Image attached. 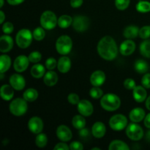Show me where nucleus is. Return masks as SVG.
I'll return each instance as SVG.
<instances>
[{
  "label": "nucleus",
  "instance_id": "f257e3e1",
  "mask_svg": "<svg viewBox=\"0 0 150 150\" xmlns=\"http://www.w3.org/2000/svg\"><path fill=\"white\" fill-rule=\"evenodd\" d=\"M98 53L103 59L107 61L114 60L118 54V48L114 38L105 36L101 38L97 46Z\"/></svg>",
  "mask_w": 150,
  "mask_h": 150
},
{
  "label": "nucleus",
  "instance_id": "f03ea898",
  "mask_svg": "<svg viewBox=\"0 0 150 150\" xmlns=\"http://www.w3.org/2000/svg\"><path fill=\"white\" fill-rule=\"evenodd\" d=\"M100 105L105 111H114L121 105V100L115 94L108 93L100 98Z\"/></svg>",
  "mask_w": 150,
  "mask_h": 150
},
{
  "label": "nucleus",
  "instance_id": "7ed1b4c3",
  "mask_svg": "<svg viewBox=\"0 0 150 150\" xmlns=\"http://www.w3.org/2000/svg\"><path fill=\"white\" fill-rule=\"evenodd\" d=\"M10 113L16 117H21L28 110L27 101L24 98H16L13 100L9 105Z\"/></svg>",
  "mask_w": 150,
  "mask_h": 150
},
{
  "label": "nucleus",
  "instance_id": "20e7f679",
  "mask_svg": "<svg viewBox=\"0 0 150 150\" xmlns=\"http://www.w3.org/2000/svg\"><path fill=\"white\" fill-rule=\"evenodd\" d=\"M40 22L41 26L44 29L47 30H51L58 24V19L55 13L50 10H46L41 15Z\"/></svg>",
  "mask_w": 150,
  "mask_h": 150
},
{
  "label": "nucleus",
  "instance_id": "39448f33",
  "mask_svg": "<svg viewBox=\"0 0 150 150\" xmlns=\"http://www.w3.org/2000/svg\"><path fill=\"white\" fill-rule=\"evenodd\" d=\"M73 41L68 35H62L56 42V49L61 55H67L71 51Z\"/></svg>",
  "mask_w": 150,
  "mask_h": 150
},
{
  "label": "nucleus",
  "instance_id": "423d86ee",
  "mask_svg": "<svg viewBox=\"0 0 150 150\" xmlns=\"http://www.w3.org/2000/svg\"><path fill=\"white\" fill-rule=\"evenodd\" d=\"M34 38L33 33L29 29H22L16 36V42L21 48H26L31 45Z\"/></svg>",
  "mask_w": 150,
  "mask_h": 150
},
{
  "label": "nucleus",
  "instance_id": "0eeeda50",
  "mask_svg": "<svg viewBox=\"0 0 150 150\" xmlns=\"http://www.w3.org/2000/svg\"><path fill=\"white\" fill-rule=\"evenodd\" d=\"M109 126L112 130L120 131L127 126V119L125 115L121 114L112 116L109 120Z\"/></svg>",
  "mask_w": 150,
  "mask_h": 150
},
{
  "label": "nucleus",
  "instance_id": "6e6552de",
  "mask_svg": "<svg viewBox=\"0 0 150 150\" xmlns=\"http://www.w3.org/2000/svg\"><path fill=\"white\" fill-rule=\"evenodd\" d=\"M126 135L130 140L138 142L143 138L144 130L140 125L136 122H133L127 126Z\"/></svg>",
  "mask_w": 150,
  "mask_h": 150
},
{
  "label": "nucleus",
  "instance_id": "1a4fd4ad",
  "mask_svg": "<svg viewBox=\"0 0 150 150\" xmlns=\"http://www.w3.org/2000/svg\"><path fill=\"white\" fill-rule=\"evenodd\" d=\"M73 27L79 32H85L89 27V18L85 16H77L73 18Z\"/></svg>",
  "mask_w": 150,
  "mask_h": 150
},
{
  "label": "nucleus",
  "instance_id": "9d476101",
  "mask_svg": "<svg viewBox=\"0 0 150 150\" xmlns=\"http://www.w3.org/2000/svg\"><path fill=\"white\" fill-rule=\"evenodd\" d=\"M28 128L34 134H39L43 130V122L38 117H32L28 122Z\"/></svg>",
  "mask_w": 150,
  "mask_h": 150
},
{
  "label": "nucleus",
  "instance_id": "9b49d317",
  "mask_svg": "<svg viewBox=\"0 0 150 150\" xmlns=\"http://www.w3.org/2000/svg\"><path fill=\"white\" fill-rule=\"evenodd\" d=\"M78 111L83 117H90L94 111V107L92 103L88 100H81L77 105Z\"/></svg>",
  "mask_w": 150,
  "mask_h": 150
},
{
  "label": "nucleus",
  "instance_id": "f8f14e48",
  "mask_svg": "<svg viewBox=\"0 0 150 150\" xmlns=\"http://www.w3.org/2000/svg\"><path fill=\"white\" fill-rule=\"evenodd\" d=\"M29 57L25 55H20L16 57L13 62V67L18 73H22L28 68L29 64Z\"/></svg>",
  "mask_w": 150,
  "mask_h": 150
},
{
  "label": "nucleus",
  "instance_id": "ddd939ff",
  "mask_svg": "<svg viewBox=\"0 0 150 150\" xmlns=\"http://www.w3.org/2000/svg\"><path fill=\"white\" fill-rule=\"evenodd\" d=\"M57 136L61 142H69L72 139L73 137V133H72L71 130L64 125H61L59 126L57 129Z\"/></svg>",
  "mask_w": 150,
  "mask_h": 150
},
{
  "label": "nucleus",
  "instance_id": "4468645a",
  "mask_svg": "<svg viewBox=\"0 0 150 150\" xmlns=\"http://www.w3.org/2000/svg\"><path fill=\"white\" fill-rule=\"evenodd\" d=\"M9 81H10V84L16 90L21 91L24 89V87L26 86L25 79L23 78V76L20 74H18V73L12 75L10 77Z\"/></svg>",
  "mask_w": 150,
  "mask_h": 150
},
{
  "label": "nucleus",
  "instance_id": "2eb2a0df",
  "mask_svg": "<svg viewBox=\"0 0 150 150\" xmlns=\"http://www.w3.org/2000/svg\"><path fill=\"white\" fill-rule=\"evenodd\" d=\"M136 49V43L133 40L127 39L122 42L120 45V51L123 56L131 55Z\"/></svg>",
  "mask_w": 150,
  "mask_h": 150
},
{
  "label": "nucleus",
  "instance_id": "dca6fc26",
  "mask_svg": "<svg viewBox=\"0 0 150 150\" xmlns=\"http://www.w3.org/2000/svg\"><path fill=\"white\" fill-rule=\"evenodd\" d=\"M13 47V40L7 35H2L0 38V52L7 53Z\"/></svg>",
  "mask_w": 150,
  "mask_h": 150
},
{
  "label": "nucleus",
  "instance_id": "f3484780",
  "mask_svg": "<svg viewBox=\"0 0 150 150\" xmlns=\"http://www.w3.org/2000/svg\"><path fill=\"white\" fill-rule=\"evenodd\" d=\"M105 81V74L102 70L93 72L90 76V82L93 86H100Z\"/></svg>",
  "mask_w": 150,
  "mask_h": 150
},
{
  "label": "nucleus",
  "instance_id": "a211bd4d",
  "mask_svg": "<svg viewBox=\"0 0 150 150\" xmlns=\"http://www.w3.org/2000/svg\"><path fill=\"white\" fill-rule=\"evenodd\" d=\"M106 133V127L102 122H97L92 125V134L96 139H101Z\"/></svg>",
  "mask_w": 150,
  "mask_h": 150
},
{
  "label": "nucleus",
  "instance_id": "6ab92c4d",
  "mask_svg": "<svg viewBox=\"0 0 150 150\" xmlns=\"http://www.w3.org/2000/svg\"><path fill=\"white\" fill-rule=\"evenodd\" d=\"M133 96L135 100L138 103H142L146 100L147 92L143 86H136L133 89Z\"/></svg>",
  "mask_w": 150,
  "mask_h": 150
},
{
  "label": "nucleus",
  "instance_id": "aec40b11",
  "mask_svg": "<svg viewBox=\"0 0 150 150\" xmlns=\"http://www.w3.org/2000/svg\"><path fill=\"white\" fill-rule=\"evenodd\" d=\"M145 111L142 108H135L130 112L129 117L133 122H140L145 118Z\"/></svg>",
  "mask_w": 150,
  "mask_h": 150
},
{
  "label": "nucleus",
  "instance_id": "412c9836",
  "mask_svg": "<svg viewBox=\"0 0 150 150\" xmlns=\"http://www.w3.org/2000/svg\"><path fill=\"white\" fill-rule=\"evenodd\" d=\"M71 68V60L67 57H62L57 62V69L62 73H66Z\"/></svg>",
  "mask_w": 150,
  "mask_h": 150
},
{
  "label": "nucleus",
  "instance_id": "4be33fe9",
  "mask_svg": "<svg viewBox=\"0 0 150 150\" xmlns=\"http://www.w3.org/2000/svg\"><path fill=\"white\" fill-rule=\"evenodd\" d=\"M11 85L8 84H4L1 86L0 89V95H1V98H2L4 100L9 101L13 99V96H14V90Z\"/></svg>",
  "mask_w": 150,
  "mask_h": 150
},
{
  "label": "nucleus",
  "instance_id": "5701e85b",
  "mask_svg": "<svg viewBox=\"0 0 150 150\" xmlns=\"http://www.w3.org/2000/svg\"><path fill=\"white\" fill-rule=\"evenodd\" d=\"M59 80L58 75L53 70H49L44 75L43 81L46 86H54L57 83Z\"/></svg>",
  "mask_w": 150,
  "mask_h": 150
},
{
  "label": "nucleus",
  "instance_id": "b1692460",
  "mask_svg": "<svg viewBox=\"0 0 150 150\" xmlns=\"http://www.w3.org/2000/svg\"><path fill=\"white\" fill-rule=\"evenodd\" d=\"M139 28L137 26H127L123 32V35L127 39H133L139 35Z\"/></svg>",
  "mask_w": 150,
  "mask_h": 150
},
{
  "label": "nucleus",
  "instance_id": "393cba45",
  "mask_svg": "<svg viewBox=\"0 0 150 150\" xmlns=\"http://www.w3.org/2000/svg\"><path fill=\"white\" fill-rule=\"evenodd\" d=\"M31 75L35 79H40L45 74V68L42 64H35L31 68Z\"/></svg>",
  "mask_w": 150,
  "mask_h": 150
},
{
  "label": "nucleus",
  "instance_id": "a878e982",
  "mask_svg": "<svg viewBox=\"0 0 150 150\" xmlns=\"http://www.w3.org/2000/svg\"><path fill=\"white\" fill-rule=\"evenodd\" d=\"M11 66V59L8 55L3 54L0 57V72L5 73Z\"/></svg>",
  "mask_w": 150,
  "mask_h": 150
},
{
  "label": "nucleus",
  "instance_id": "bb28decb",
  "mask_svg": "<svg viewBox=\"0 0 150 150\" xmlns=\"http://www.w3.org/2000/svg\"><path fill=\"white\" fill-rule=\"evenodd\" d=\"M72 125L75 128L80 130L86 126V120L81 114L76 115L73 117V120H72Z\"/></svg>",
  "mask_w": 150,
  "mask_h": 150
},
{
  "label": "nucleus",
  "instance_id": "cd10ccee",
  "mask_svg": "<svg viewBox=\"0 0 150 150\" xmlns=\"http://www.w3.org/2000/svg\"><path fill=\"white\" fill-rule=\"evenodd\" d=\"M134 68L137 73L145 74L149 70V64L143 59H138L134 64Z\"/></svg>",
  "mask_w": 150,
  "mask_h": 150
},
{
  "label": "nucleus",
  "instance_id": "c85d7f7f",
  "mask_svg": "<svg viewBox=\"0 0 150 150\" xmlns=\"http://www.w3.org/2000/svg\"><path fill=\"white\" fill-rule=\"evenodd\" d=\"M109 150H128L130 147L125 142L121 140H114L110 143L108 146Z\"/></svg>",
  "mask_w": 150,
  "mask_h": 150
},
{
  "label": "nucleus",
  "instance_id": "c756f323",
  "mask_svg": "<svg viewBox=\"0 0 150 150\" xmlns=\"http://www.w3.org/2000/svg\"><path fill=\"white\" fill-rule=\"evenodd\" d=\"M23 98L26 100L27 102H34L38 98V91L33 88H29L26 89L23 94Z\"/></svg>",
  "mask_w": 150,
  "mask_h": 150
},
{
  "label": "nucleus",
  "instance_id": "7c9ffc66",
  "mask_svg": "<svg viewBox=\"0 0 150 150\" xmlns=\"http://www.w3.org/2000/svg\"><path fill=\"white\" fill-rule=\"evenodd\" d=\"M73 18L68 15H62L58 19V25L62 29H67L73 23Z\"/></svg>",
  "mask_w": 150,
  "mask_h": 150
},
{
  "label": "nucleus",
  "instance_id": "2f4dec72",
  "mask_svg": "<svg viewBox=\"0 0 150 150\" xmlns=\"http://www.w3.org/2000/svg\"><path fill=\"white\" fill-rule=\"evenodd\" d=\"M140 53L143 57L146 58H150V40H145L141 43Z\"/></svg>",
  "mask_w": 150,
  "mask_h": 150
},
{
  "label": "nucleus",
  "instance_id": "473e14b6",
  "mask_svg": "<svg viewBox=\"0 0 150 150\" xmlns=\"http://www.w3.org/2000/svg\"><path fill=\"white\" fill-rule=\"evenodd\" d=\"M48 144V137L45 133H39L35 139V144L38 147L43 148Z\"/></svg>",
  "mask_w": 150,
  "mask_h": 150
},
{
  "label": "nucleus",
  "instance_id": "72a5a7b5",
  "mask_svg": "<svg viewBox=\"0 0 150 150\" xmlns=\"http://www.w3.org/2000/svg\"><path fill=\"white\" fill-rule=\"evenodd\" d=\"M138 12L146 13L150 12V2L148 1H139L136 6Z\"/></svg>",
  "mask_w": 150,
  "mask_h": 150
},
{
  "label": "nucleus",
  "instance_id": "f704fd0d",
  "mask_svg": "<svg viewBox=\"0 0 150 150\" xmlns=\"http://www.w3.org/2000/svg\"><path fill=\"white\" fill-rule=\"evenodd\" d=\"M89 95L93 99H100L103 96V92L100 86H93L89 91Z\"/></svg>",
  "mask_w": 150,
  "mask_h": 150
},
{
  "label": "nucleus",
  "instance_id": "c9c22d12",
  "mask_svg": "<svg viewBox=\"0 0 150 150\" xmlns=\"http://www.w3.org/2000/svg\"><path fill=\"white\" fill-rule=\"evenodd\" d=\"M44 29H45L43 27H37L32 32L34 39L36 40L37 41L42 40L45 37V32Z\"/></svg>",
  "mask_w": 150,
  "mask_h": 150
},
{
  "label": "nucleus",
  "instance_id": "e433bc0d",
  "mask_svg": "<svg viewBox=\"0 0 150 150\" xmlns=\"http://www.w3.org/2000/svg\"><path fill=\"white\" fill-rule=\"evenodd\" d=\"M130 0H115V6L118 10H125L129 7Z\"/></svg>",
  "mask_w": 150,
  "mask_h": 150
},
{
  "label": "nucleus",
  "instance_id": "4c0bfd02",
  "mask_svg": "<svg viewBox=\"0 0 150 150\" xmlns=\"http://www.w3.org/2000/svg\"><path fill=\"white\" fill-rule=\"evenodd\" d=\"M28 57H29V59L30 61V62L36 64V63L39 62L41 60V59H42V54L39 51H33V52L29 54Z\"/></svg>",
  "mask_w": 150,
  "mask_h": 150
},
{
  "label": "nucleus",
  "instance_id": "58836bf2",
  "mask_svg": "<svg viewBox=\"0 0 150 150\" xmlns=\"http://www.w3.org/2000/svg\"><path fill=\"white\" fill-rule=\"evenodd\" d=\"M139 35L142 39H148L150 37V26H144L141 28Z\"/></svg>",
  "mask_w": 150,
  "mask_h": 150
},
{
  "label": "nucleus",
  "instance_id": "ea45409f",
  "mask_svg": "<svg viewBox=\"0 0 150 150\" xmlns=\"http://www.w3.org/2000/svg\"><path fill=\"white\" fill-rule=\"evenodd\" d=\"M58 62L53 57H50L45 61V67L48 70H53L56 67H57Z\"/></svg>",
  "mask_w": 150,
  "mask_h": 150
},
{
  "label": "nucleus",
  "instance_id": "a19ab883",
  "mask_svg": "<svg viewBox=\"0 0 150 150\" xmlns=\"http://www.w3.org/2000/svg\"><path fill=\"white\" fill-rule=\"evenodd\" d=\"M14 30V26L10 22H5L2 25V31L5 35H10Z\"/></svg>",
  "mask_w": 150,
  "mask_h": 150
},
{
  "label": "nucleus",
  "instance_id": "79ce46f5",
  "mask_svg": "<svg viewBox=\"0 0 150 150\" xmlns=\"http://www.w3.org/2000/svg\"><path fill=\"white\" fill-rule=\"evenodd\" d=\"M67 100L72 105H78L79 103L80 102V98L79 96L76 93H70L69 94L68 97H67Z\"/></svg>",
  "mask_w": 150,
  "mask_h": 150
},
{
  "label": "nucleus",
  "instance_id": "37998d69",
  "mask_svg": "<svg viewBox=\"0 0 150 150\" xmlns=\"http://www.w3.org/2000/svg\"><path fill=\"white\" fill-rule=\"evenodd\" d=\"M124 86L127 89H130V90H133L135 87L136 86V81L133 80V79H127L125 80L124 83Z\"/></svg>",
  "mask_w": 150,
  "mask_h": 150
},
{
  "label": "nucleus",
  "instance_id": "c03bdc74",
  "mask_svg": "<svg viewBox=\"0 0 150 150\" xmlns=\"http://www.w3.org/2000/svg\"><path fill=\"white\" fill-rule=\"evenodd\" d=\"M142 86H144L146 89H150V74L146 73L144 75L142 79Z\"/></svg>",
  "mask_w": 150,
  "mask_h": 150
},
{
  "label": "nucleus",
  "instance_id": "a18cd8bd",
  "mask_svg": "<svg viewBox=\"0 0 150 150\" xmlns=\"http://www.w3.org/2000/svg\"><path fill=\"white\" fill-rule=\"evenodd\" d=\"M70 149L72 150H83V146L81 142H73L70 144Z\"/></svg>",
  "mask_w": 150,
  "mask_h": 150
},
{
  "label": "nucleus",
  "instance_id": "49530a36",
  "mask_svg": "<svg viewBox=\"0 0 150 150\" xmlns=\"http://www.w3.org/2000/svg\"><path fill=\"white\" fill-rule=\"evenodd\" d=\"M54 150H68L70 149V146L66 144L64 142H61L56 144V146L54 148Z\"/></svg>",
  "mask_w": 150,
  "mask_h": 150
},
{
  "label": "nucleus",
  "instance_id": "de8ad7c7",
  "mask_svg": "<svg viewBox=\"0 0 150 150\" xmlns=\"http://www.w3.org/2000/svg\"><path fill=\"white\" fill-rule=\"evenodd\" d=\"M79 136H80V137L81 138V139H87V138H89L90 133H89V131L88 129H86L83 127V128H82L81 130H80V131H79Z\"/></svg>",
  "mask_w": 150,
  "mask_h": 150
},
{
  "label": "nucleus",
  "instance_id": "09e8293b",
  "mask_svg": "<svg viewBox=\"0 0 150 150\" xmlns=\"http://www.w3.org/2000/svg\"><path fill=\"white\" fill-rule=\"evenodd\" d=\"M83 4V0H70V5L73 8H78Z\"/></svg>",
  "mask_w": 150,
  "mask_h": 150
},
{
  "label": "nucleus",
  "instance_id": "8fccbe9b",
  "mask_svg": "<svg viewBox=\"0 0 150 150\" xmlns=\"http://www.w3.org/2000/svg\"><path fill=\"white\" fill-rule=\"evenodd\" d=\"M25 0H7V3L10 5L16 6L18 5V4H21V3H23Z\"/></svg>",
  "mask_w": 150,
  "mask_h": 150
},
{
  "label": "nucleus",
  "instance_id": "3c124183",
  "mask_svg": "<svg viewBox=\"0 0 150 150\" xmlns=\"http://www.w3.org/2000/svg\"><path fill=\"white\" fill-rule=\"evenodd\" d=\"M144 125L145 127L150 129V113L145 117L144 118Z\"/></svg>",
  "mask_w": 150,
  "mask_h": 150
},
{
  "label": "nucleus",
  "instance_id": "603ef678",
  "mask_svg": "<svg viewBox=\"0 0 150 150\" xmlns=\"http://www.w3.org/2000/svg\"><path fill=\"white\" fill-rule=\"evenodd\" d=\"M0 18H1V19H0V23L2 24L4 21V19H5V15H4V12L2 10L0 11Z\"/></svg>",
  "mask_w": 150,
  "mask_h": 150
},
{
  "label": "nucleus",
  "instance_id": "864d4df0",
  "mask_svg": "<svg viewBox=\"0 0 150 150\" xmlns=\"http://www.w3.org/2000/svg\"><path fill=\"white\" fill-rule=\"evenodd\" d=\"M146 108H147L149 111H150V96L149 97V98H146Z\"/></svg>",
  "mask_w": 150,
  "mask_h": 150
},
{
  "label": "nucleus",
  "instance_id": "5fc2aeb1",
  "mask_svg": "<svg viewBox=\"0 0 150 150\" xmlns=\"http://www.w3.org/2000/svg\"><path fill=\"white\" fill-rule=\"evenodd\" d=\"M146 140L150 142V130H149V131L147 132V133H146Z\"/></svg>",
  "mask_w": 150,
  "mask_h": 150
},
{
  "label": "nucleus",
  "instance_id": "6e6d98bb",
  "mask_svg": "<svg viewBox=\"0 0 150 150\" xmlns=\"http://www.w3.org/2000/svg\"><path fill=\"white\" fill-rule=\"evenodd\" d=\"M0 1H1V3H0V7H2L3 5H4V0H0Z\"/></svg>",
  "mask_w": 150,
  "mask_h": 150
},
{
  "label": "nucleus",
  "instance_id": "4d7b16f0",
  "mask_svg": "<svg viewBox=\"0 0 150 150\" xmlns=\"http://www.w3.org/2000/svg\"><path fill=\"white\" fill-rule=\"evenodd\" d=\"M95 149L100 150V148H97V147H94V148H92V150H95Z\"/></svg>",
  "mask_w": 150,
  "mask_h": 150
}]
</instances>
